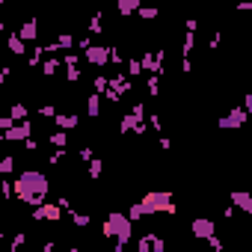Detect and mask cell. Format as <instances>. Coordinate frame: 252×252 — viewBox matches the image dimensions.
Here are the masks:
<instances>
[{"label":"cell","instance_id":"cell-1","mask_svg":"<svg viewBox=\"0 0 252 252\" xmlns=\"http://www.w3.org/2000/svg\"><path fill=\"white\" fill-rule=\"evenodd\" d=\"M45 190H48V178H45L42 172H36V169H27V172L18 178V193H21V199L30 202V205H39Z\"/></svg>","mask_w":252,"mask_h":252},{"label":"cell","instance_id":"cell-2","mask_svg":"<svg viewBox=\"0 0 252 252\" xmlns=\"http://www.w3.org/2000/svg\"><path fill=\"white\" fill-rule=\"evenodd\" d=\"M107 232H110V234H119V237L125 240L128 232H131V220L122 217V213H110V220H107Z\"/></svg>","mask_w":252,"mask_h":252},{"label":"cell","instance_id":"cell-3","mask_svg":"<svg viewBox=\"0 0 252 252\" xmlns=\"http://www.w3.org/2000/svg\"><path fill=\"white\" fill-rule=\"evenodd\" d=\"M86 59L95 62V65H107V62L113 59V51L104 48V45H92V48H86Z\"/></svg>","mask_w":252,"mask_h":252},{"label":"cell","instance_id":"cell-4","mask_svg":"<svg viewBox=\"0 0 252 252\" xmlns=\"http://www.w3.org/2000/svg\"><path fill=\"white\" fill-rule=\"evenodd\" d=\"M243 122H246V110H240V107H237V110H232L229 116H223V119H220V128H226V131H229V128H240Z\"/></svg>","mask_w":252,"mask_h":252},{"label":"cell","instance_id":"cell-5","mask_svg":"<svg viewBox=\"0 0 252 252\" xmlns=\"http://www.w3.org/2000/svg\"><path fill=\"white\" fill-rule=\"evenodd\" d=\"M30 134H33V125H30V122L24 119V125H18V128H9V131H6L3 136H6V139H27Z\"/></svg>","mask_w":252,"mask_h":252},{"label":"cell","instance_id":"cell-6","mask_svg":"<svg viewBox=\"0 0 252 252\" xmlns=\"http://www.w3.org/2000/svg\"><path fill=\"white\" fill-rule=\"evenodd\" d=\"M18 36H21V39H24V42H33V39H36V36H39V24H36V18H30V21H24V24H21V33H18Z\"/></svg>","mask_w":252,"mask_h":252},{"label":"cell","instance_id":"cell-7","mask_svg":"<svg viewBox=\"0 0 252 252\" xmlns=\"http://www.w3.org/2000/svg\"><path fill=\"white\" fill-rule=\"evenodd\" d=\"M193 234H199V237H211V234H213V223L205 220V217L193 220Z\"/></svg>","mask_w":252,"mask_h":252},{"label":"cell","instance_id":"cell-8","mask_svg":"<svg viewBox=\"0 0 252 252\" xmlns=\"http://www.w3.org/2000/svg\"><path fill=\"white\" fill-rule=\"evenodd\" d=\"M232 202H234L240 211L252 213V196H249V193H234V196H232Z\"/></svg>","mask_w":252,"mask_h":252},{"label":"cell","instance_id":"cell-9","mask_svg":"<svg viewBox=\"0 0 252 252\" xmlns=\"http://www.w3.org/2000/svg\"><path fill=\"white\" fill-rule=\"evenodd\" d=\"M116 9H119V15H131V12L139 9V0H119Z\"/></svg>","mask_w":252,"mask_h":252},{"label":"cell","instance_id":"cell-10","mask_svg":"<svg viewBox=\"0 0 252 252\" xmlns=\"http://www.w3.org/2000/svg\"><path fill=\"white\" fill-rule=\"evenodd\" d=\"M57 125L65 131V128H78V116H57Z\"/></svg>","mask_w":252,"mask_h":252},{"label":"cell","instance_id":"cell-11","mask_svg":"<svg viewBox=\"0 0 252 252\" xmlns=\"http://www.w3.org/2000/svg\"><path fill=\"white\" fill-rule=\"evenodd\" d=\"M9 51H12V54H24V42H21V36H9Z\"/></svg>","mask_w":252,"mask_h":252},{"label":"cell","instance_id":"cell-12","mask_svg":"<svg viewBox=\"0 0 252 252\" xmlns=\"http://www.w3.org/2000/svg\"><path fill=\"white\" fill-rule=\"evenodd\" d=\"M98 107H101V98H98V95H92V98H89V110H86V113H89V116H98V113H101Z\"/></svg>","mask_w":252,"mask_h":252},{"label":"cell","instance_id":"cell-13","mask_svg":"<svg viewBox=\"0 0 252 252\" xmlns=\"http://www.w3.org/2000/svg\"><path fill=\"white\" fill-rule=\"evenodd\" d=\"M139 15H142V21H155L157 18V9L155 6H146V9H139Z\"/></svg>","mask_w":252,"mask_h":252},{"label":"cell","instance_id":"cell-14","mask_svg":"<svg viewBox=\"0 0 252 252\" xmlns=\"http://www.w3.org/2000/svg\"><path fill=\"white\" fill-rule=\"evenodd\" d=\"M89 175H92V178L101 175V160H89Z\"/></svg>","mask_w":252,"mask_h":252},{"label":"cell","instance_id":"cell-15","mask_svg":"<svg viewBox=\"0 0 252 252\" xmlns=\"http://www.w3.org/2000/svg\"><path fill=\"white\" fill-rule=\"evenodd\" d=\"M24 116H27L24 104H15V107H12V119H24Z\"/></svg>","mask_w":252,"mask_h":252},{"label":"cell","instance_id":"cell-16","mask_svg":"<svg viewBox=\"0 0 252 252\" xmlns=\"http://www.w3.org/2000/svg\"><path fill=\"white\" fill-rule=\"evenodd\" d=\"M51 142H54V146H65V134H62V131L51 134Z\"/></svg>","mask_w":252,"mask_h":252},{"label":"cell","instance_id":"cell-17","mask_svg":"<svg viewBox=\"0 0 252 252\" xmlns=\"http://www.w3.org/2000/svg\"><path fill=\"white\" fill-rule=\"evenodd\" d=\"M12 166H15V160H12V157H3V163H0V172H12Z\"/></svg>","mask_w":252,"mask_h":252},{"label":"cell","instance_id":"cell-18","mask_svg":"<svg viewBox=\"0 0 252 252\" xmlns=\"http://www.w3.org/2000/svg\"><path fill=\"white\" fill-rule=\"evenodd\" d=\"M57 62H59V59H48V62H45V75H54V71H57Z\"/></svg>","mask_w":252,"mask_h":252},{"label":"cell","instance_id":"cell-19","mask_svg":"<svg viewBox=\"0 0 252 252\" xmlns=\"http://www.w3.org/2000/svg\"><path fill=\"white\" fill-rule=\"evenodd\" d=\"M12 122H15L12 116H3V119H0V128H3V131H9V128H12Z\"/></svg>","mask_w":252,"mask_h":252},{"label":"cell","instance_id":"cell-20","mask_svg":"<svg viewBox=\"0 0 252 252\" xmlns=\"http://www.w3.org/2000/svg\"><path fill=\"white\" fill-rule=\"evenodd\" d=\"M243 107H246V113H252V95H246V101H243Z\"/></svg>","mask_w":252,"mask_h":252}]
</instances>
